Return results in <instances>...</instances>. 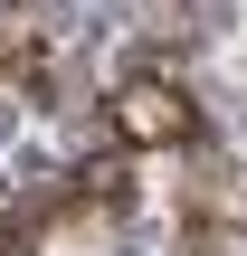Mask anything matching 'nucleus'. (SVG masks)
Instances as JSON below:
<instances>
[{"label":"nucleus","mask_w":247,"mask_h":256,"mask_svg":"<svg viewBox=\"0 0 247 256\" xmlns=\"http://www.w3.org/2000/svg\"><path fill=\"white\" fill-rule=\"evenodd\" d=\"M105 124H114V142H133V152H162V142H190V133H200L190 95L162 86V76H124V95H114Z\"/></svg>","instance_id":"1"}]
</instances>
